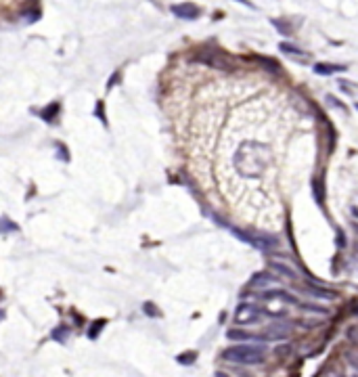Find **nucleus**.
<instances>
[{
  "label": "nucleus",
  "mask_w": 358,
  "mask_h": 377,
  "mask_svg": "<svg viewBox=\"0 0 358 377\" xmlns=\"http://www.w3.org/2000/svg\"><path fill=\"white\" fill-rule=\"evenodd\" d=\"M352 377H358V375H352Z\"/></svg>",
  "instance_id": "aec40b11"
},
{
  "label": "nucleus",
  "mask_w": 358,
  "mask_h": 377,
  "mask_svg": "<svg viewBox=\"0 0 358 377\" xmlns=\"http://www.w3.org/2000/svg\"><path fill=\"white\" fill-rule=\"evenodd\" d=\"M312 187H315V197H317V202L323 204V181H321V179H315V181H312Z\"/></svg>",
  "instance_id": "ddd939ff"
},
{
  "label": "nucleus",
  "mask_w": 358,
  "mask_h": 377,
  "mask_svg": "<svg viewBox=\"0 0 358 377\" xmlns=\"http://www.w3.org/2000/svg\"><path fill=\"white\" fill-rule=\"evenodd\" d=\"M264 315L268 317H285L287 315V306L283 300H268L266 308H264Z\"/></svg>",
  "instance_id": "0eeeda50"
},
{
  "label": "nucleus",
  "mask_w": 358,
  "mask_h": 377,
  "mask_svg": "<svg viewBox=\"0 0 358 377\" xmlns=\"http://www.w3.org/2000/svg\"><path fill=\"white\" fill-rule=\"evenodd\" d=\"M262 151H266V147L260 145V143L241 145L235 153V158H233L235 168L245 176H258L266 166V155H260Z\"/></svg>",
  "instance_id": "f257e3e1"
},
{
  "label": "nucleus",
  "mask_w": 358,
  "mask_h": 377,
  "mask_svg": "<svg viewBox=\"0 0 358 377\" xmlns=\"http://www.w3.org/2000/svg\"><path fill=\"white\" fill-rule=\"evenodd\" d=\"M273 26H275L283 36H289V34H292V28L285 26V21H283V19H273Z\"/></svg>",
  "instance_id": "4468645a"
},
{
  "label": "nucleus",
  "mask_w": 358,
  "mask_h": 377,
  "mask_svg": "<svg viewBox=\"0 0 358 377\" xmlns=\"http://www.w3.org/2000/svg\"><path fill=\"white\" fill-rule=\"evenodd\" d=\"M346 70H348L346 65H338V63H317L315 65V72L319 76H333V74H340Z\"/></svg>",
  "instance_id": "6e6552de"
},
{
  "label": "nucleus",
  "mask_w": 358,
  "mask_h": 377,
  "mask_svg": "<svg viewBox=\"0 0 358 377\" xmlns=\"http://www.w3.org/2000/svg\"><path fill=\"white\" fill-rule=\"evenodd\" d=\"M227 336L229 340H258V336L250 334V331H241V329H231Z\"/></svg>",
  "instance_id": "9d476101"
},
{
  "label": "nucleus",
  "mask_w": 358,
  "mask_h": 377,
  "mask_svg": "<svg viewBox=\"0 0 358 377\" xmlns=\"http://www.w3.org/2000/svg\"><path fill=\"white\" fill-rule=\"evenodd\" d=\"M262 310L256 306V304H250V302H241L237 306V313H235V323L237 325H256L260 319H262Z\"/></svg>",
  "instance_id": "7ed1b4c3"
},
{
  "label": "nucleus",
  "mask_w": 358,
  "mask_h": 377,
  "mask_svg": "<svg viewBox=\"0 0 358 377\" xmlns=\"http://www.w3.org/2000/svg\"><path fill=\"white\" fill-rule=\"evenodd\" d=\"M289 338V327L285 323H273L266 331L258 336V342H281V340H287Z\"/></svg>",
  "instance_id": "20e7f679"
},
{
  "label": "nucleus",
  "mask_w": 358,
  "mask_h": 377,
  "mask_svg": "<svg viewBox=\"0 0 358 377\" xmlns=\"http://www.w3.org/2000/svg\"><path fill=\"white\" fill-rule=\"evenodd\" d=\"M354 107H356V112H358V103H356V105H354Z\"/></svg>",
  "instance_id": "6ab92c4d"
},
{
  "label": "nucleus",
  "mask_w": 358,
  "mask_h": 377,
  "mask_svg": "<svg viewBox=\"0 0 358 377\" xmlns=\"http://www.w3.org/2000/svg\"><path fill=\"white\" fill-rule=\"evenodd\" d=\"M239 3H243V5H245V7H252V9H254V5H252V3H250V0H239Z\"/></svg>",
  "instance_id": "f3484780"
},
{
  "label": "nucleus",
  "mask_w": 358,
  "mask_h": 377,
  "mask_svg": "<svg viewBox=\"0 0 358 377\" xmlns=\"http://www.w3.org/2000/svg\"><path fill=\"white\" fill-rule=\"evenodd\" d=\"M172 13H174L178 19H187V21L197 19V17L201 15V11H199L195 5H191V3H185V5H174V7H172Z\"/></svg>",
  "instance_id": "423d86ee"
},
{
  "label": "nucleus",
  "mask_w": 358,
  "mask_h": 377,
  "mask_svg": "<svg viewBox=\"0 0 358 377\" xmlns=\"http://www.w3.org/2000/svg\"><path fill=\"white\" fill-rule=\"evenodd\" d=\"M273 269H275L277 273L289 277V279H296V271H292V269H289V266H285V264H273Z\"/></svg>",
  "instance_id": "f8f14e48"
},
{
  "label": "nucleus",
  "mask_w": 358,
  "mask_h": 377,
  "mask_svg": "<svg viewBox=\"0 0 358 377\" xmlns=\"http://www.w3.org/2000/svg\"><path fill=\"white\" fill-rule=\"evenodd\" d=\"M15 229H17V227H15V225H11L7 218H3V220H0V233H7V231H15Z\"/></svg>",
  "instance_id": "dca6fc26"
},
{
  "label": "nucleus",
  "mask_w": 358,
  "mask_h": 377,
  "mask_svg": "<svg viewBox=\"0 0 358 377\" xmlns=\"http://www.w3.org/2000/svg\"><path fill=\"white\" fill-rule=\"evenodd\" d=\"M279 49H281L283 53H287V55H292V57H302V55H304V51H302L300 47H296V44H289V42H281Z\"/></svg>",
  "instance_id": "9b49d317"
},
{
  "label": "nucleus",
  "mask_w": 358,
  "mask_h": 377,
  "mask_svg": "<svg viewBox=\"0 0 358 377\" xmlns=\"http://www.w3.org/2000/svg\"><path fill=\"white\" fill-rule=\"evenodd\" d=\"M218 377H227V375L225 373H218Z\"/></svg>",
  "instance_id": "a211bd4d"
},
{
  "label": "nucleus",
  "mask_w": 358,
  "mask_h": 377,
  "mask_svg": "<svg viewBox=\"0 0 358 377\" xmlns=\"http://www.w3.org/2000/svg\"><path fill=\"white\" fill-rule=\"evenodd\" d=\"M302 310H308V313H317V315H325L327 308H317L315 304H298Z\"/></svg>",
  "instance_id": "2eb2a0df"
},
{
  "label": "nucleus",
  "mask_w": 358,
  "mask_h": 377,
  "mask_svg": "<svg viewBox=\"0 0 358 377\" xmlns=\"http://www.w3.org/2000/svg\"><path fill=\"white\" fill-rule=\"evenodd\" d=\"M308 296H315V298H321V300H335L338 296H335L333 292H329V290H323V287H312V285H308L306 290H304Z\"/></svg>",
  "instance_id": "1a4fd4ad"
},
{
  "label": "nucleus",
  "mask_w": 358,
  "mask_h": 377,
  "mask_svg": "<svg viewBox=\"0 0 358 377\" xmlns=\"http://www.w3.org/2000/svg\"><path fill=\"white\" fill-rule=\"evenodd\" d=\"M264 346H254V344H237V346H231L225 350V357L227 361L231 363H237V365H258L264 361Z\"/></svg>",
  "instance_id": "f03ea898"
},
{
  "label": "nucleus",
  "mask_w": 358,
  "mask_h": 377,
  "mask_svg": "<svg viewBox=\"0 0 358 377\" xmlns=\"http://www.w3.org/2000/svg\"><path fill=\"white\" fill-rule=\"evenodd\" d=\"M250 285L256 287V290H264V292H266V290H271V287L281 285V279L275 277L273 273H256V275L252 277Z\"/></svg>",
  "instance_id": "39448f33"
}]
</instances>
